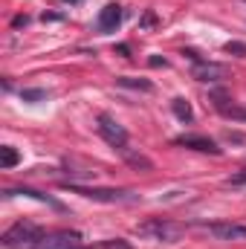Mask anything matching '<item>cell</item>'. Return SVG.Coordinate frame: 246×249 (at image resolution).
Returning <instances> with one entry per match:
<instances>
[{"label":"cell","instance_id":"cell-1","mask_svg":"<svg viewBox=\"0 0 246 249\" xmlns=\"http://www.w3.org/2000/svg\"><path fill=\"white\" fill-rule=\"evenodd\" d=\"M133 235L145 238V241H154V244H177L185 235V226L168 220V217H148V220L133 226Z\"/></svg>","mask_w":246,"mask_h":249},{"label":"cell","instance_id":"cell-2","mask_svg":"<svg viewBox=\"0 0 246 249\" xmlns=\"http://www.w3.org/2000/svg\"><path fill=\"white\" fill-rule=\"evenodd\" d=\"M191 229H197L200 235L220 241V244H246V226L244 223H232V220H200Z\"/></svg>","mask_w":246,"mask_h":249},{"label":"cell","instance_id":"cell-3","mask_svg":"<svg viewBox=\"0 0 246 249\" xmlns=\"http://www.w3.org/2000/svg\"><path fill=\"white\" fill-rule=\"evenodd\" d=\"M41 241H44V232L29 220H18L3 232V247L9 249H35Z\"/></svg>","mask_w":246,"mask_h":249},{"label":"cell","instance_id":"cell-4","mask_svg":"<svg viewBox=\"0 0 246 249\" xmlns=\"http://www.w3.org/2000/svg\"><path fill=\"white\" fill-rule=\"evenodd\" d=\"M67 191L72 194H81L87 200H96V203H133L136 194L127 191V188H99V186H75V183H64Z\"/></svg>","mask_w":246,"mask_h":249},{"label":"cell","instance_id":"cell-5","mask_svg":"<svg viewBox=\"0 0 246 249\" xmlns=\"http://www.w3.org/2000/svg\"><path fill=\"white\" fill-rule=\"evenodd\" d=\"M96 130H99V136H102L110 148H116V151L127 145V130H124L113 116H107V113H102V116L96 119Z\"/></svg>","mask_w":246,"mask_h":249},{"label":"cell","instance_id":"cell-6","mask_svg":"<svg viewBox=\"0 0 246 249\" xmlns=\"http://www.w3.org/2000/svg\"><path fill=\"white\" fill-rule=\"evenodd\" d=\"M174 142L183 145V148H191V151H200V154H211V157H220V154H223V148H217L214 139L200 136V133H183V136H177Z\"/></svg>","mask_w":246,"mask_h":249},{"label":"cell","instance_id":"cell-7","mask_svg":"<svg viewBox=\"0 0 246 249\" xmlns=\"http://www.w3.org/2000/svg\"><path fill=\"white\" fill-rule=\"evenodd\" d=\"M75 247H81L78 232H53V235H44V241L35 249H75Z\"/></svg>","mask_w":246,"mask_h":249},{"label":"cell","instance_id":"cell-8","mask_svg":"<svg viewBox=\"0 0 246 249\" xmlns=\"http://www.w3.org/2000/svg\"><path fill=\"white\" fill-rule=\"evenodd\" d=\"M124 12L119 3H107L102 12H99V18H96V29L99 32H116L119 29V23H122Z\"/></svg>","mask_w":246,"mask_h":249},{"label":"cell","instance_id":"cell-9","mask_svg":"<svg viewBox=\"0 0 246 249\" xmlns=\"http://www.w3.org/2000/svg\"><path fill=\"white\" fill-rule=\"evenodd\" d=\"M194 78L197 81H203V84H217V81H223L226 78V67H220V64H211V61H203L194 67Z\"/></svg>","mask_w":246,"mask_h":249},{"label":"cell","instance_id":"cell-10","mask_svg":"<svg viewBox=\"0 0 246 249\" xmlns=\"http://www.w3.org/2000/svg\"><path fill=\"white\" fill-rule=\"evenodd\" d=\"M211 99H214V107H217L226 119H246V110H244V107H238V105H235L226 93L214 90V93H211Z\"/></svg>","mask_w":246,"mask_h":249},{"label":"cell","instance_id":"cell-11","mask_svg":"<svg viewBox=\"0 0 246 249\" xmlns=\"http://www.w3.org/2000/svg\"><path fill=\"white\" fill-rule=\"evenodd\" d=\"M119 154H122V160L133 168V171H139V174H151L154 171V162L145 157V154H139V151H133V148H119Z\"/></svg>","mask_w":246,"mask_h":249},{"label":"cell","instance_id":"cell-12","mask_svg":"<svg viewBox=\"0 0 246 249\" xmlns=\"http://www.w3.org/2000/svg\"><path fill=\"white\" fill-rule=\"evenodd\" d=\"M15 194H23V197H32V200H41V203H47V206H53V209H61V203L55 200V197H50V194H44V191H35V188H6L3 191V197H15Z\"/></svg>","mask_w":246,"mask_h":249},{"label":"cell","instance_id":"cell-13","mask_svg":"<svg viewBox=\"0 0 246 249\" xmlns=\"http://www.w3.org/2000/svg\"><path fill=\"white\" fill-rule=\"evenodd\" d=\"M171 110H174V116H177L180 122H194V110H191V102H185L183 96L171 99Z\"/></svg>","mask_w":246,"mask_h":249},{"label":"cell","instance_id":"cell-14","mask_svg":"<svg viewBox=\"0 0 246 249\" xmlns=\"http://www.w3.org/2000/svg\"><path fill=\"white\" fill-rule=\"evenodd\" d=\"M116 84H119V87H130V90H142V93H151V90H154V84H151L148 78H133V75H119Z\"/></svg>","mask_w":246,"mask_h":249},{"label":"cell","instance_id":"cell-15","mask_svg":"<svg viewBox=\"0 0 246 249\" xmlns=\"http://www.w3.org/2000/svg\"><path fill=\"white\" fill-rule=\"evenodd\" d=\"M18 162H20V154H18L12 145H3V148H0V168L9 171V168H15Z\"/></svg>","mask_w":246,"mask_h":249},{"label":"cell","instance_id":"cell-16","mask_svg":"<svg viewBox=\"0 0 246 249\" xmlns=\"http://www.w3.org/2000/svg\"><path fill=\"white\" fill-rule=\"evenodd\" d=\"M20 99L23 102H44L47 99V90H38V87L35 90H20Z\"/></svg>","mask_w":246,"mask_h":249},{"label":"cell","instance_id":"cell-17","mask_svg":"<svg viewBox=\"0 0 246 249\" xmlns=\"http://www.w3.org/2000/svg\"><path fill=\"white\" fill-rule=\"evenodd\" d=\"M226 186H232V188H241V186H246V168H244V171H238V174H232V177L226 180Z\"/></svg>","mask_w":246,"mask_h":249},{"label":"cell","instance_id":"cell-18","mask_svg":"<svg viewBox=\"0 0 246 249\" xmlns=\"http://www.w3.org/2000/svg\"><path fill=\"white\" fill-rule=\"evenodd\" d=\"M102 247H105V249H133L130 244H127V241H122V238H113V241H105Z\"/></svg>","mask_w":246,"mask_h":249},{"label":"cell","instance_id":"cell-19","mask_svg":"<svg viewBox=\"0 0 246 249\" xmlns=\"http://www.w3.org/2000/svg\"><path fill=\"white\" fill-rule=\"evenodd\" d=\"M226 53H235V55H246V44H241V41H229V44H226Z\"/></svg>","mask_w":246,"mask_h":249},{"label":"cell","instance_id":"cell-20","mask_svg":"<svg viewBox=\"0 0 246 249\" xmlns=\"http://www.w3.org/2000/svg\"><path fill=\"white\" fill-rule=\"evenodd\" d=\"M154 23H157V15L154 12H145L142 15V26H154Z\"/></svg>","mask_w":246,"mask_h":249},{"label":"cell","instance_id":"cell-21","mask_svg":"<svg viewBox=\"0 0 246 249\" xmlns=\"http://www.w3.org/2000/svg\"><path fill=\"white\" fill-rule=\"evenodd\" d=\"M26 23H29V18H26V15H18V18L12 20V26H15V29H18V26H26Z\"/></svg>","mask_w":246,"mask_h":249},{"label":"cell","instance_id":"cell-22","mask_svg":"<svg viewBox=\"0 0 246 249\" xmlns=\"http://www.w3.org/2000/svg\"><path fill=\"white\" fill-rule=\"evenodd\" d=\"M151 67H168V61L159 58V55H154V58H151Z\"/></svg>","mask_w":246,"mask_h":249},{"label":"cell","instance_id":"cell-23","mask_svg":"<svg viewBox=\"0 0 246 249\" xmlns=\"http://www.w3.org/2000/svg\"><path fill=\"white\" fill-rule=\"evenodd\" d=\"M119 53H122L124 58H130V47H127V44H119Z\"/></svg>","mask_w":246,"mask_h":249},{"label":"cell","instance_id":"cell-24","mask_svg":"<svg viewBox=\"0 0 246 249\" xmlns=\"http://www.w3.org/2000/svg\"><path fill=\"white\" fill-rule=\"evenodd\" d=\"M75 249H87V247H84V244H81V247H75Z\"/></svg>","mask_w":246,"mask_h":249},{"label":"cell","instance_id":"cell-25","mask_svg":"<svg viewBox=\"0 0 246 249\" xmlns=\"http://www.w3.org/2000/svg\"><path fill=\"white\" fill-rule=\"evenodd\" d=\"M67 3H78V0H67Z\"/></svg>","mask_w":246,"mask_h":249}]
</instances>
